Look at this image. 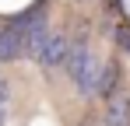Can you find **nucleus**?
<instances>
[{"label":"nucleus","mask_w":130,"mask_h":126,"mask_svg":"<svg viewBox=\"0 0 130 126\" xmlns=\"http://www.w3.org/2000/svg\"><path fill=\"white\" fill-rule=\"evenodd\" d=\"M67 56H70V42L60 35H46L35 53V60H42L46 67H67Z\"/></svg>","instance_id":"nucleus-2"},{"label":"nucleus","mask_w":130,"mask_h":126,"mask_svg":"<svg viewBox=\"0 0 130 126\" xmlns=\"http://www.w3.org/2000/svg\"><path fill=\"white\" fill-rule=\"evenodd\" d=\"M109 126H130V102L123 95H112L109 102Z\"/></svg>","instance_id":"nucleus-3"},{"label":"nucleus","mask_w":130,"mask_h":126,"mask_svg":"<svg viewBox=\"0 0 130 126\" xmlns=\"http://www.w3.org/2000/svg\"><path fill=\"white\" fill-rule=\"evenodd\" d=\"M4 109H7V88H4V81H0V123H4Z\"/></svg>","instance_id":"nucleus-4"},{"label":"nucleus","mask_w":130,"mask_h":126,"mask_svg":"<svg viewBox=\"0 0 130 126\" xmlns=\"http://www.w3.org/2000/svg\"><path fill=\"white\" fill-rule=\"evenodd\" d=\"M63 70L74 77V84H77L85 95H95V91H102V88L109 84V70L99 67L81 46H70V56H67V67H63Z\"/></svg>","instance_id":"nucleus-1"}]
</instances>
